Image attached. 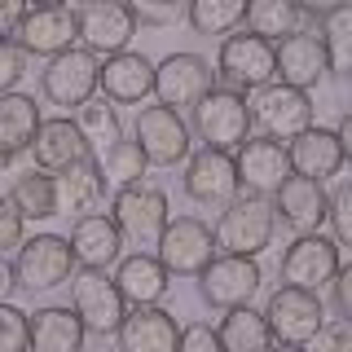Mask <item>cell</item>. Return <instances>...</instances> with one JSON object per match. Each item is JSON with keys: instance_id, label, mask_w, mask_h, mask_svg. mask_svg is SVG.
Listing matches in <instances>:
<instances>
[{"instance_id": "9a60e30c", "label": "cell", "mask_w": 352, "mask_h": 352, "mask_svg": "<svg viewBox=\"0 0 352 352\" xmlns=\"http://www.w3.org/2000/svg\"><path fill=\"white\" fill-rule=\"evenodd\" d=\"M185 194L194 198L198 207H229L238 198V168H234V154L229 150H212V146H198L190 159H185Z\"/></svg>"}, {"instance_id": "c3c4849f", "label": "cell", "mask_w": 352, "mask_h": 352, "mask_svg": "<svg viewBox=\"0 0 352 352\" xmlns=\"http://www.w3.org/2000/svg\"><path fill=\"white\" fill-rule=\"evenodd\" d=\"M335 137H339V146H344V163H352V110H348L344 119H339Z\"/></svg>"}, {"instance_id": "7dc6e473", "label": "cell", "mask_w": 352, "mask_h": 352, "mask_svg": "<svg viewBox=\"0 0 352 352\" xmlns=\"http://www.w3.org/2000/svg\"><path fill=\"white\" fill-rule=\"evenodd\" d=\"M18 291V273H14V260L0 256V304H9V295Z\"/></svg>"}, {"instance_id": "d4e9b609", "label": "cell", "mask_w": 352, "mask_h": 352, "mask_svg": "<svg viewBox=\"0 0 352 352\" xmlns=\"http://www.w3.org/2000/svg\"><path fill=\"white\" fill-rule=\"evenodd\" d=\"M71 251H75V264L110 269V264H119V256H124V234H119V225L110 216L84 212L71 225Z\"/></svg>"}, {"instance_id": "1f68e13d", "label": "cell", "mask_w": 352, "mask_h": 352, "mask_svg": "<svg viewBox=\"0 0 352 352\" xmlns=\"http://www.w3.org/2000/svg\"><path fill=\"white\" fill-rule=\"evenodd\" d=\"M9 203L22 212V220H53V216H62L58 212V181H53L49 172H40V168L18 176L14 190H9Z\"/></svg>"}, {"instance_id": "8d00e7d4", "label": "cell", "mask_w": 352, "mask_h": 352, "mask_svg": "<svg viewBox=\"0 0 352 352\" xmlns=\"http://www.w3.org/2000/svg\"><path fill=\"white\" fill-rule=\"evenodd\" d=\"M0 352H31L27 313L14 304H0Z\"/></svg>"}, {"instance_id": "74e56055", "label": "cell", "mask_w": 352, "mask_h": 352, "mask_svg": "<svg viewBox=\"0 0 352 352\" xmlns=\"http://www.w3.org/2000/svg\"><path fill=\"white\" fill-rule=\"evenodd\" d=\"M330 229H335V242L339 247H352V181L348 185H339L335 194H330Z\"/></svg>"}, {"instance_id": "f546056e", "label": "cell", "mask_w": 352, "mask_h": 352, "mask_svg": "<svg viewBox=\"0 0 352 352\" xmlns=\"http://www.w3.org/2000/svg\"><path fill=\"white\" fill-rule=\"evenodd\" d=\"M216 335H220V344H225V352H269L273 348L269 322H264V313H256L251 304L229 308V313L220 317Z\"/></svg>"}, {"instance_id": "d6986e66", "label": "cell", "mask_w": 352, "mask_h": 352, "mask_svg": "<svg viewBox=\"0 0 352 352\" xmlns=\"http://www.w3.org/2000/svg\"><path fill=\"white\" fill-rule=\"evenodd\" d=\"M97 93L115 106H141L146 97H154V62L132 49L106 58L102 75H97Z\"/></svg>"}, {"instance_id": "44dd1931", "label": "cell", "mask_w": 352, "mask_h": 352, "mask_svg": "<svg viewBox=\"0 0 352 352\" xmlns=\"http://www.w3.org/2000/svg\"><path fill=\"white\" fill-rule=\"evenodd\" d=\"M326 75H330V62H326V44L317 31H295V36L278 40V84L308 93Z\"/></svg>"}, {"instance_id": "6da1fadb", "label": "cell", "mask_w": 352, "mask_h": 352, "mask_svg": "<svg viewBox=\"0 0 352 352\" xmlns=\"http://www.w3.org/2000/svg\"><path fill=\"white\" fill-rule=\"evenodd\" d=\"M110 220H115L119 234H124V247L154 251L159 238H163V229H168V220H172L168 194L150 181L124 185V190H115V198H110Z\"/></svg>"}, {"instance_id": "ba28073f", "label": "cell", "mask_w": 352, "mask_h": 352, "mask_svg": "<svg viewBox=\"0 0 352 352\" xmlns=\"http://www.w3.org/2000/svg\"><path fill=\"white\" fill-rule=\"evenodd\" d=\"M97 75H102V58L88 53L84 44L58 53V58L44 62L40 71V93L49 106H62V110H80L88 97H97Z\"/></svg>"}, {"instance_id": "4316f807", "label": "cell", "mask_w": 352, "mask_h": 352, "mask_svg": "<svg viewBox=\"0 0 352 352\" xmlns=\"http://www.w3.org/2000/svg\"><path fill=\"white\" fill-rule=\"evenodd\" d=\"M27 330H31V352H84L88 339L71 304H44L36 313H27Z\"/></svg>"}, {"instance_id": "9c48e42d", "label": "cell", "mask_w": 352, "mask_h": 352, "mask_svg": "<svg viewBox=\"0 0 352 352\" xmlns=\"http://www.w3.org/2000/svg\"><path fill=\"white\" fill-rule=\"evenodd\" d=\"M75 36H80L88 53L115 58L137 36V14H132L128 0H84L75 9Z\"/></svg>"}, {"instance_id": "30bf717a", "label": "cell", "mask_w": 352, "mask_h": 352, "mask_svg": "<svg viewBox=\"0 0 352 352\" xmlns=\"http://www.w3.org/2000/svg\"><path fill=\"white\" fill-rule=\"evenodd\" d=\"M260 286H264V273H260L256 256H225V251H216L212 264L198 273V295H203V304L225 308V313L251 304L260 295Z\"/></svg>"}, {"instance_id": "7402d4cb", "label": "cell", "mask_w": 352, "mask_h": 352, "mask_svg": "<svg viewBox=\"0 0 352 352\" xmlns=\"http://www.w3.org/2000/svg\"><path fill=\"white\" fill-rule=\"evenodd\" d=\"M273 212H278L282 225H291L295 234H313V229L326 225L330 212V194L322 190V181H308V176H286L282 190L273 194Z\"/></svg>"}, {"instance_id": "ee69618b", "label": "cell", "mask_w": 352, "mask_h": 352, "mask_svg": "<svg viewBox=\"0 0 352 352\" xmlns=\"http://www.w3.org/2000/svg\"><path fill=\"white\" fill-rule=\"evenodd\" d=\"M27 0H0V40H14L22 18H27Z\"/></svg>"}, {"instance_id": "277c9868", "label": "cell", "mask_w": 352, "mask_h": 352, "mask_svg": "<svg viewBox=\"0 0 352 352\" xmlns=\"http://www.w3.org/2000/svg\"><path fill=\"white\" fill-rule=\"evenodd\" d=\"M216 80H225V88H238V93H256V88L273 84L278 80V44L251 36V31H229L216 53Z\"/></svg>"}, {"instance_id": "8992f818", "label": "cell", "mask_w": 352, "mask_h": 352, "mask_svg": "<svg viewBox=\"0 0 352 352\" xmlns=\"http://www.w3.org/2000/svg\"><path fill=\"white\" fill-rule=\"evenodd\" d=\"M14 273H18V291H27V295H49L58 286H66L75 273L71 238H62V234L22 238V247L14 256Z\"/></svg>"}, {"instance_id": "484cf974", "label": "cell", "mask_w": 352, "mask_h": 352, "mask_svg": "<svg viewBox=\"0 0 352 352\" xmlns=\"http://www.w3.org/2000/svg\"><path fill=\"white\" fill-rule=\"evenodd\" d=\"M40 132V106L27 93H0V168H14Z\"/></svg>"}, {"instance_id": "ac0fdd59", "label": "cell", "mask_w": 352, "mask_h": 352, "mask_svg": "<svg viewBox=\"0 0 352 352\" xmlns=\"http://www.w3.org/2000/svg\"><path fill=\"white\" fill-rule=\"evenodd\" d=\"M75 40L80 36H75V9L71 5H31L18 36H14V44L27 58H44V62L75 49Z\"/></svg>"}, {"instance_id": "b9f144b4", "label": "cell", "mask_w": 352, "mask_h": 352, "mask_svg": "<svg viewBox=\"0 0 352 352\" xmlns=\"http://www.w3.org/2000/svg\"><path fill=\"white\" fill-rule=\"evenodd\" d=\"M132 14H137V22H150V27H163V22H176V14H181L190 0H128Z\"/></svg>"}, {"instance_id": "816d5d0a", "label": "cell", "mask_w": 352, "mask_h": 352, "mask_svg": "<svg viewBox=\"0 0 352 352\" xmlns=\"http://www.w3.org/2000/svg\"><path fill=\"white\" fill-rule=\"evenodd\" d=\"M348 9H352V0H348Z\"/></svg>"}, {"instance_id": "d6a6232c", "label": "cell", "mask_w": 352, "mask_h": 352, "mask_svg": "<svg viewBox=\"0 0 352 352\" xmlns=\"http://www.w3.org/2000/svg\"><path fill=\"white\" fill-rule=\"evenodd\" d=\"M146 168L150 163H146V154H141V146L137 141H124V137L97 154V172H102V181L110 190H124V185L146 181Z\"/></svg>"}, {"instance_id": "e0dca14e", "label": "cell", "mask_w": 352, "mask_h": 352, "mask_svg": "<svg viewBox=\"0 0 352 352\" xmlns=\"http://www.w3.org/2000/svg\"><path fill=\"white\" fill-rule=\"evenodd\" d=\"M212 88H216V71L198 53H172L154 66V97L168 110H185V106L194 110V102Z\"/></svg>"}, {"instance_id": "5b68a950", "label": "cell", "mask_w": 352, "mask_h": 352, "mask_svg": "<svg viewBox=\"0 0 352 352\" xmlns=\"http://www.w3.org/2000/svg\"><path fill=\"white\" fill-rule=\"evenodd\" d=\"M256 119H251V102L238 88H212L194 102V132L203 137V146L229 150L234 154L242 141L251 137Z\"/></svg>"}, {"instance_id": "681fc988", "label": "cell", "mask_w": 352, "mask_h": 352, "mask_svg": "<svg viewBox=\"0 0 352 352\" xmlns=\"http://www.w3.org/2000/svg\"><path fill=\"white\" fill-rule=\"evenodd\" d=\"M269 352H308V348H300V344H273Z\"/></svg>"}, {"instance_id": "3957f363", "label": "cell", "mask_w": 352, "mask_h": 352, "mask_svg": "<svg viewBox=\"0 0 352 352\" xmlns=\"http://www.w3.org/2000/svg\"><path fill=\"white\" fill-rule=\"evenodd\" d=\"M273 229H278V212H273L269 198L238 194L229 207H220L212 234H216V251H225V256H260L273 242Z\"/></svg>"}, {"instance_id": "cb8c5ba5", "label": "cell", "mask_w": 352, "mask_h": 352, "mask_svg": "<svg viewBox=\"0 0 352 352\" xmlns=\"http://www.w3.org/2000/svg\"><path fill=\"white\" fill-rule=\"evenodd\" d=\"M286 154H291V172L308 181H330L344 172V146H339L335 128H304L300 137L286 141Z\"/></svg>"}, {"instance_id": "f907efd6", "label": "cell", "mask_w": 352, "mask_h": 352, "mask_svg": "<svg viewBox=\"0 0 352 352\" xmlns=\"http://www.w3.org/2000/svg\"><path fill=\"white\" fill-rule=\"evenodd\" d=\"M27 5H71V0H27Z\"/></svg>"}, {"instance_id": "f1b7e54d", "label": "cell", "mask_w": 352, "mask_h": 352, "mask_svg": "<svg viewBox=\"0 0 352 352\" xmlns=\"http://www.w3.org/2000/svg\"><path fill=\"white\" fill-rule=\"evenodd\" d=\"M53 181H58V212H66V216H71V212L84 216L88 207L106 194V181H102V172H97V154L71 163V168L58 172Z\"/></svg>"}, {"instance_id": "e575fe53", "label": "cell", "mask_w": 352, "mask_h": 352, "mask_svg": "<svg viewBox=\"0 0 352 352\" xmlns=\"http://www.w3.org/2000/svg\"><path fill=\"white\" fill-rule=\"evenodd\" d=\"M242 14H247V0H190L185 5V18L198 36H229L242 27Z\"/></svg>"}, {"instance_id": "2e32d148", "label": "cell", "mask_w": 352, "mask_h": 352, "mask_svg": "<svg viewBox=\"0 0 352 352\" xmlns=\"http://www.w3.org/2000/svg\"><path fill=\"white\" fill-rule=\"evenodd\" d=\"M234 168H238V190L242 194L273 198V194L282 190V181L291 176V154H286V141L247 137L234 150Z\"/></svg>"}, {"instance_id": "d590c367", "label": "cell", "mask_w": 352, "mask_h": 352, "mask_svg": "<svg viewBox=\"0 0 352 352\" xmlns=\"http://www.w3.org/2000/svg\"><path fill=\"white\" fill-rule=\"evenodd\" d=\"M322 44H326V62L335 75H352V9H335L322 18Z\"/></svg>"}, {"instance_id": "7a4b0ae2", "label": "cell", "mask_w": 352, "mask_h": 352, "mask_svg": "<svg viewBox=\"0 0 352 352\" xmlns=\"http://www.w3.org/2000/svg\"><path fill=\"white\" fill-rule=\"evenodd\" d=\"M71 313L84 322L88 335H115L119 322L128 317V300L119 295V282L110 269H88V264H75L71 273Z\"/></svg>"}, {"instance_id": "52a82bcc", "label": "cell", "mask_w": 352, "mask_h": 352, "mask_svg": "<svg viewBox=\"0 0 352 352\" xmlns=\"http://www.w3.org/2000/svg\"><path fill=\"white\" fill-rule=\"evenodd\" d=\"M132 141L141 146L150 168H176L194 154V128L181 119V110L168 106H141L137 124H132Z\"/></svg>"}, {"instance_id": "f35d334b", "label": "cell", "mask_w": 352, "mask_h": 352, "mask_svg": "<svg viewBox=\"0 0 352 352\" xmlns=\"http://www.w3.org/2000/svg\"><path fill=\"white\" fill-rule=\"evenodd\" d=\"M22 75H27V53L14 40H0V93H18Z\"/></svg>"}, {"instance_id": "4fadbf2b", "label": "cell", "mask_w": 352, "mask_h": 352, "mask_svg": "<svg viewBox=\"0 0 352 352\" xmlns=\"http://www.w3.org/2000/svg\"><path fill=\"white\" fill-rule=\"evenodd\" d=\"M264 322H269L273 344H300V348H308L313 335L326 322V304H322V295H313V291L278 286V291L269 295V304H264Z\"/></svg>"}, {"instance_id": "8fae6325", "label": "cell", "mask_w": 352, "mask_h": 352, "mask_svg": "<svg viewBox=\"0 0 352 352\" xmlns=\"http://www.w3.org/2000/svg\"><path fill=\"white\" fill-rule=\"evenodd\" d=\"M154 256L168 269V278H198L216 256V234L198 216H176V220H168Z\"/></svg>"}, {"instance_id": "836d02e7", "label": "cell", "mask_w": 352, "mask_h": 352, "mask_svg": "<svg viewBox=\"0 0 352 352\" xmlns=\"http://www.w3.org/2000/svg\"><path fill=\"white\" fill-rule=\"evenodd\" d=\"M75 124H80V132H84V141H88L93 154H102L106 146H115V141L124 137V128H119V110H115V102H106L102 93L88 97V102L75 110Z\"/></svg>"}, {"instance_id": "603a6c76", "label": "cell", "mask_w": 352, "mask_h": 352, "mask_svg": "<svg viewBox=\"0 0 352 352\" xmlns=\"http://www.w3.org/2000/svg\"><path fill=\"white\" fill-rule=\"evenodd\" d=\"M88 154L93 150H88V141H84V132H80L75 119H66V115L40 119V132H36V141H31V159H36L40 172L58 176V172L71 168V163L88 159Z\"/></svg>"}, {"instance_id": "f6af8a7d", "label": "cell", "mask_w": 352, "mask_h": 352, "mask_svg": "<svg viewBox=\"0 0 352 352\" xmlns=\"http://www.w3.org/2000/svg\"><path fill=\"white\" fill-rule=\"evenodd\" d=\"M335 308H339V317H348L352 322V264H339V273H335Z\"/></svg>"}, {"instance_id": "bcb514c9", "label": "cell", "mask_w": 352, "mask_h": 352, "mask_svg": "<svg viewBox=\"0 0 352 352\" xmlns=\"http://www.w3.org/2000/svg\"><path fill=\"white\" fill-rule=\"evenodd\" d=\"M300 5V14H308V18H326V14H335V9H344L348 0H295Z\"/></svg>"}, {"instance_id": "ffe728a7", "label": "cell", "mask_w": 352, "mask_h": 352, "mask_svg": "<svg viewBox=\"0 0 352 352\" xmlns=\"http://www.w3.org/2000/svg\"><path fill=\"white\" fill-rule=\"evenodd\" d=\"M115 339H119V352H176L181 326L163 304H146V308H128Z\"/></svg>"}, {"instance_id": "7c38bea8", "label": "cell", "mask_w": 352, "mask_h": 352, "mask_svg": "<svg viewBox=\"0 0 352 352\" xmlns=\"http://www.w3.org/2000/svg\"><path fill=\"white\" fill-rule=\"evenodd\" d=\"M339 264H344L339 260V242L326 238L322 229H313V234H295V242L282 251L278 273H282V286H300V291L322 295V286L335 282Z\"/></svg>"}, {"instance_id": "83f0119b", "label": "cell", "mask_w": 352, "mask_h": 352, "mask_svg": "<svg viewBox=\"0 0 352 352\" xmlns=\"http://www.w3.org/2000/svg\"><path fill=\"white\" fill-rule=\"evenodd\" d=\"M115 282H119V295L132 304V308H146V304H163L168 295V269L159 264L154 251H132V256H119V269H115Z\"/></svg>"}, {"instance_id": "4dcf8cb0", "label": "cell", "mask_w": 352, "mask_h": 352, "mask_svg": "<svg viewBox=\"0 0 352 352\" xmlns=\"http://www.w3.org/2000/svg\"><path fill=\"white\" fill-rule=\"evenodd\" d=\"M251 36H264V40H286L295 31H304V14L295 0H247V14H242Z\"/></svg>"}, {"instance_id": "60d3db41", "label": "cell", "mask_w": 352, "mask_h": 352, "mask_svg": "<svg viewBox=\"0 0 352 352\" xmlns=\"http://www.w3.org/2000/svg\"><path fill=\"white\" fill-rule=\"evenodd\" d=\"M22 229H27V220H22V212L14 203H9V194H0V256H9V251L22 247Z\"/></svg>"}, {"instance_id": "ab89813d", "label": "cell", "mask_w": 352, "mask_h": 352, "mask_svg": "<svg viewBox=\"0 0 352 352\" xmlns=\"http://www.w3.org/2000/svg\"><path fill=\"white\" fill-rule=\"evenodd\" d=\"M308 352H352V322L339 317V322H322V330L313 335Z\"/></svg>"}, {"instance_id": "7bdbcfd3", "label": "cell", "mask_w": 352, "mask_h": 352, "mask_svg": "<svg viewBox=\"0 0 352 352\" xmlns=\"http://www.w3.org/2000/svg\"><path fill=\"white\" fill-rule=\"evenodd\" d=\"M176 352H225V344H220V335L207 322H194V326H181Z\"/></svg>"}, {"instance_id": "5bb4252c", "label": "cell", "mask_w": 352, "mask_h": 352, "mask_svg": "<svg viewBox=\"0 0 352 352\" xmlns=\"http://www.w3.org/2000/svg\"><path fill=\"white\" fill-rule=\"evenodd\" d=\"M251 102V119L264 128V137H273V141H291V137H300L304 128H313V97L300 93V88H291V84H264L256 88V93L247 97Z\"/></svg>"}]
</instances>
